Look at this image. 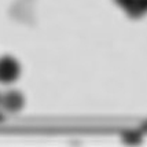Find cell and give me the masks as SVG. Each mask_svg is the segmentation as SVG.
Here are the masks:
<instances>
[{
  "label": "cell",
  "mask_w": 147,
  "mask_h": 147,
  "mask_svg": "<svg viewBox=\"0 0 147 147\" xmlns=\"http://www.w3.org/2000/svg\"><path fill=\"white\" fill-rule=\"evenodd\" d=\"M140 3L143 4V7L146 8V11H147V0H140Z\"/></svg>",
  "instance_id": "6"
},
{
  "label": "cell",
  "mask_w": 147,
  "mask_h": 147,
  "mask_svg": "<svg viewBox=\"0 0 147 147\" xmlns=\"http://www.w3.org/2000/svg\"><path fill=\"white\" fill-rule=\"evenodd\" d=\"M143 131H144V132H147V121L143 124Z\"/></svg>",
  "instance_id": "7"
},
{
  "label": "cell",
  "mask_w": 147,
  "mask_h": 147,
  "mask_svg": "<svg viewBox=\"0 0 147 147\" xmlns=\"http://www.w3.org/2000/svg\"><path fill=\"white\" fill-rule=\"evenodd\" d=\"M24 103L22 95L19 92L11 91V92H7L6 95L3 96V105L6 106L8 110H18Z\"/></svg>",
  "instance_id": "2"
},
{
  "label": "cell",
  "mask_w": 147,
  "mask_h": 147,
  "mask_svg": "<svg viewBox=\"0 0 147 147\" xmlns=\"http://www.w3.org/2000/svg\"><path fill=\"white\" fill-rule=\"evenodd\" d=\"M19 74L18 62L11 57H3L0 59V81L11 83Z\"/></svg>",
  "instance_id": "1"
},
{
  "label": "cell",
  "mask_w": 147,
  "mask_h": 147,
  "mask_svg": "<svg viewBox=\"0 0 147 147\" xmlns=\"http://www.w3.org/2000/svg\"><path fill=\"white\" fill-rule=\"evenodd\" d=\"M125 11L131 18H140L147 13L146 8L140 3V0H131V3L125 7Z\"/></svg>",
  "instance_id": "3"
},
{
  "label": "cell",
  "mask_w": 147,
  "mask_h": 147,
  "mask_svg": "<svg viewBox=\"0 0 147 147\" xmlns=\"http://www.w3.org/2000/svg\"><path fill=\"white\" fill-rule=\"evenodd\" d=\"M114 1L117 3V4H118V6L124 7V8H125V7L128 6L129 3H131V0H114Z\"/></svg>",
  "instance_id": "5"
},
{
  "label": "cell",
  "mask_w": 147,
  "mask_h": 147,
  "mask_svg": "<svg viewBox=\"0 0 147 147\" xmlns=\"http://www.w3.org/2000/svg\"><path fill=\"white\" fill-rule=\"evenodd\" d=\"M122 138H124V140L127 143H139L142 139V135L138 131H127L125 134L122 135Z\"/></svg>",
  "instance_id": "4"
}]
</instances>
